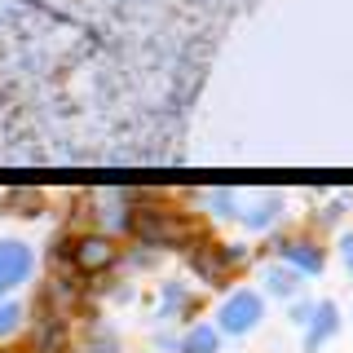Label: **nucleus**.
I'll list each match as a JSON object with an SVG mask.
<instances>
[{
	"instance_id": "nucleus-1",
	"label": "nucleus",
	"mask_w": 353,
	"mask_h": 353,
	"mask_svg": "<svg viewBox=\"0 0 353 353\" xmlns=\"http://www.w3.org/2000/svg\"><path fill=\"white\" fill-rule=\"evenodd\" d=\"M261 318V301L252 292H239L230 296L225 305H221V331H230V336H243V331H252Z\"/></svg>"
},
{
	"instance_id": "nucleus-2",
	"label": "nucleus",
	"mask_w": 353,
	"mask_h": 353,
	"mask_svg": "<svg viewBox=\"0 0 353 353\" xmlns=\"http://www.w3.org/2000/svg\"><path fill=\"white\" fill-rule=\"evenodd\" d=\"M27 270H31L27 248H18V243H0V296H5L14 283L27 279Z\"/></svg>"
},
{
	"instance_id": "nucleus-3",
	"label": "nucleus",
	"mask_w": 353,
	"mask_h": 353,
	"mask_svg": "<svg viewBox=\"0 0 353 353\" xmlns=\"http://www.w3.org/2000/svg\"><path fill=\"white\" fill-rule=\"evenodd\" d=\"M75 256H80V265H84V270H97V265H106V261H110V248H106L102 239H84Z\"/></svg>"
},
{
	"instance_id": "nucleus-4",
	"label": "nucleus",
	"mask_w": 353,
	"mask_h": 353,
	"mask_svg": "<svg viewBox=\"0 0 353 353\" xmlns=\"http://www.w3.org/2000/svg\"><path fill=\"white\" fill-rule=\"evenodd\" d=\"M181 353H216V331L212 327H194L181 340Z\"/></svg>"
},
{
	"instance_id": "nucleus-5",
	"label": "nucleus",
	"mask_w": 353,
	"mask_h": 353,
	"mask_svg": "<svg viewBox=\"0 0 353 353\" xmlns=\"http://www.w3.org/2000/svg\"><path fill=\"white\" fill-rule=\"evenodd\" d=\"M314 318H318V323L309 327V349H318V345H323V340L331 336V331H336V309H331V305H323Z\"/></svg>"
},
{
	"instance_id": "nucleus-6",
	"label": "nucleus",
	"mask_w": 353,
	"mask_h": 353,
	"mask_svg": "<svg viewBox=\"0 0 353 353\" xmlns=\"http://www.w3.org/2000/svg\"><path fill=\"white\" fill-rule=\"evenodd\" d=\"M62 345H66V331L62 327H44L40 340H36V353H58Z\"/></svg>"
},
{
	"instance_id": "nucleus-7",
	"label": "nucleus",
	"mask_w": 353,
	"mask_h": 353,
	"mask_svg": "<svg viewBox=\"0 0 353 353\" xmlns=\"http://www.w3.org/2000/svg\"><path fill=\"white\" fill-rule=\"evenodd\" d=\"M18 327V305H0V336Z\"/></svg>"
},
{
	"instance_id": "nucleus-8",
	"label": "nucleus",
	"mask_w": 353,
	"mask_h": 353,
	"mask_svg": "<svg viewBox=\"0 0 353 353\" xmlns=\"http://www.w3.org/2000/svg\"><path fill=\"white\" fill-rule=\"evenodd\" d=\"M270 287L279 296H287V292H292V279H287V274H270Z\"/></svg>"
},
{
	"instance_id": "nucleus-9",
	"label": "nucleus",
	"mask_w": 353,
	"mask_h": 353,
	"mask_svg": "<svg viewBox=\"0 0 353 353\" xmlns=\"http://www.w3.org/2000/svg\"><path fill=\"white\" fill-rule=\"evenodd\" d=\"M88 353H115V345H110V340H102V345H88Z\"/></svg>"
}]
</instances>
